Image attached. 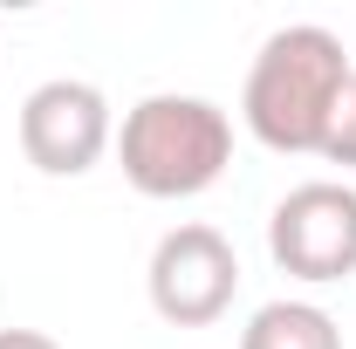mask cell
<instances>
[{"label":"cell","instance_id":"1","mask_svg":"<svg viewBox=\"0 0 356 349\" xmlns=\"http://www.w3.org/2000/svg\"><path fill=\"white\" fill-rule=\"evenodd\" d=\"M350 48L343 35H329L322 21H295V28H274L247 69L240 89V117L247 131L261 137L267 151L281 158H315L322 131H329V110L350 83Z\"/></svg>","mask_w":356,"mask_h":349},{"label":"cell","instance_id":"2","mask_svg":"<svg viewBox=\"0 0 356 349\" xmlns=\"http://www.w3.org/2000/svg\"><path fill=\"white\" fill-rule=\"evenodd\" d=\"M117 165L131 178V192H144V199H199L233 165V117L213 96L158 89L124 110Z\"/></svg>","mask_w":356,"mask_h":349},{"label":"cell","instance_id":"3","mask_svg":"<svg viewBox=\"0 0 356 349\" xmlns=\"http://www.w3.org/2000/svg\"><path fill=\"white\" fill-rule=\"evenodd\" d=\"M267 254L288 281L336 288L356 274V185L309 178L267 213Z\"/></svg>","mask_w":356,"mask_h":349},{"label":"cell","instance_id":"4","mask_svg":"<svg viewBox=\"0 0 356 349\" xmlns=\"http://www.w3.org/2000/svg\"><path fill=\"white\" fill-rule=\"evenodd\" d=\"M144 295L151 308L172 322V329H213L233 295H240V254L220 226H172L158 247H151V267H144Z\"/></svg>","mask_w":356,"mask_h":349},{"label":"cell","instance_id":"5","mask_svg":"<svg viewBox=\"0 0 356 349\" xmlns=\"http://www.w3.org/2000/svg\"><path fill=\"white\" fill-rule=\"evenodd\" d=\"M117 144L110 96L83 76H48L21 103V158L42 178H83L103 165V151Z\"/></svg>","mask_w":356,"mask_h":349},{"label":"cell","instance_id":"6","mask_svg":"<svg viewBox=\"0 0 356 349\" xmlns=\"http://www.w3.org/2000/svg\"><path fill=\"white\" fill-rule=\"evenodd\" d=\"M240 349H343V329L322 302H267L247 315Z\"/></svg>","mask_w":356,"mask_h":349},{"label":"cell","instance_id":"7","mask_svg":"<svg viewBox=\"0 0 356 349\" xmlns=\"http://www.w3.org/2000/svg\"><path fill=\"white\" fill-rule=\"evenodd\" d=\"M315 158H329V165L356 172V76L343 83V96H336V110H329V131H322V151H315Z\"/></svg>","mask_w":356,"mask_h":349},{"label":"cell","instance_id":"8","mask_svg":"<svg viewBox=\"0 0 356 349\" xmlns=\"http://www.w3.org/2000/svg\"><path fill=\"white\" fill-rule=\"evenodd\" d=\"M0 349H62L48 329H0Z\"/></svg>","mask_w":356,"mask_h":349}]
</instances>
